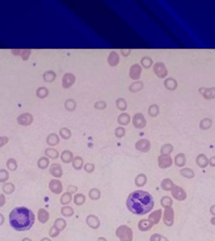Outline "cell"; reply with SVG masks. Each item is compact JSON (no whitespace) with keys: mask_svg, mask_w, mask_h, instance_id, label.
<instances>
[{"mask_svg":"<svg viewBox=\"0 0 215 241\" xmlns=\"http://www.w3.org/2000/svg\"><path fill=\"white\" fill-rule=\"evenodd\" d=\"M5 222V217L3 216V214L0 213V226L3 224Z\"/></svg>","mask_w":215,"mask_h":241,"instance_id":"obj_58","label":"cell"},{"mask_svg":"<svg viewBox=\"0 0 215 241\" xmlns=\"http://www.w3.org/2000/svg\"><path fill=\"white\" fill-rule=\"evenodd\" d=\"M76 81V77L72 73H65L62 79V85L65 89L70 87Z\"/></svg>","mask_w":215,"mask_h":241,"instance_id":"obj_6","label":"cell"},{"mask_svg":"<svg viewBox=\"0 0 215 241\" xmlns=\"http://www.w3.org/2000/svg\"><path fill=\"white\" fill-rule=\"evenodd\" d=\"M212 126V120L209 118H204L202 119L199 124V127L203 130L209 129Z\"/></svg>","mask_w":215,"mask_h":241,"instance_id":"obj_30","label":"cell"},{"mask_svg":"<svg viewBox=\"0 0 215 241\" xmlns=\"http://www.w3.org/2000/svg\"><path fill=\"white\" fill-rule=\"evenodd\" d=\"M56 78V73L52 70H48L43 74V78L46 83H52Z\"/></svg>","mask_w":215,"mask_h":241,"instance_id":"obj_22","label":"cell"},{"mask_svg":"<svg viewBox=\"0 0 215 241\" xmlns=\"http://www.w3.org/2000/svg\"><path fill=\"white\" fill-rule=\"evenodd\" d=\"M33 212L25 207L13 209L9 215V224L17 231H26L31 228L35 223Z\"/></svg>","mask_w":215,"mask_h":241,"instance_id":"obj_2","label":"cell"},{"mask_svg":"<svg viewBox=\"0 0 215 241\" xmlns=\"http://www.w3.org/2000/svg\"><path fill=\"white\" fill-rule=\"evenodd\" d=\"M36 95L37 96L41 99H44L48 96L49 95V90L45 87H39L37 90V92H36Z\"/></svg>","mask_w":215,"mask_h":241,"instance_id":"obj_36","label":"cell"},{"mask_svg":"<svg viewBox=\"0 0 215 241\" xmlns=\"http://www.w3.org/2000/svg\"><path fill=\"white\" fill-rule=\"evenodd\" d=\"M106 102L104 101H99L96 102L94 104V107L99 110L104 109L106 107Z\"/></svg>","mask_w":215,"mask_h":241,"instance_id":"obj_50","label":"cell"},{"mask_svg":"<svg viewBox=\"0 0 215 241\" xmlns=\"http://www.w3.org/2000/svg\"><path fill=\"white\" fill-rule=\"evenodd\" d=\"M142 69L138 64H135L131 66L129 71V75L130 78L134 80H138L140 77Z\"/></svg>","mask_w":215,"mask_h":241,"instance_id":"obj_10","label":"cell"},{"mask_svg":"<svg viewBox=\"0 0 215 241\" xmlns=\"http://www.w3.org/2000/svg\"><path fill=\"white\" fill-rule=\"evenodd\" d=\"M172 181L169 178H165L161 182V188L165 191H170L174 187Z\"/></svg>","mask_w":215,"mask_h":241,"instance_id":"obj_28","label":"cell"},{"mask_svg":"<svg viewBox=\"0 0 215 241\" xmlns=\"http://www.w3.org/2000/svg\"><path fill=\"white\" fill-rule=\"evenodd\" d=\"M162 216V210L159 209L152 212L150 215L149 219L150 220V222L154 224H157L159 222Z\"/></svg>","mask_w":215,"mask_h":241,"instance_id":"obj_25","label":"cell"},{"mask_svg":"<svg viewBox=\"0 0 215 241\" xmlns=\"http://www.w3.org/2000/svg\"><path fill=\"white\" fill-rule=\"evenodd\" d=\"M49 219V212L44 209H41L39 210L38 212V220L42 224H45L46 223Z\"/></svg>","mask_w":215,"mask_h":241,"instance_id":"obj_21","label":"cell"},{"mask_svg":"<svg viewBox=\"0 0 215 241\" xmlns=\"http://www.w3.org/2000/svg\"><path fill=\"white\" fill-rule=\"evenodd\" d=\"M73 154L70 151H64L61 154V159L63 162L69 163L73 161Z\"/></svg>","mask_w":215,"mask_h":241,"instance_id":"obj_27","label":"cell"},{"mask_svg":"<svg viewBox=\"0 0 215 241\" xmlns=\"http://www.w3.org/2000/svg\"><path fill=\"white\" fill-rule=\"evenodd\" d=\"M8 179H9V172L5 169L0 170V182L5 183Z\"/></svg>","mask_w":215,"mask_h":241,"instance_id":"obj_46","label":"cell"},{"mask_svg":"<svg viewBox=\"0 0 215 241\" xmlns=\"http://www.w3.org/2000/svg\"><path fill=\"white\" fill-rule=\"evenodd\" d=\"M159 113V107L157 104H152L149 106L148 109V114L150 116L155 117Z\"/></svg>","mask_w":215,"mask_h":241,"instance_id":"obj_33","label":"cell"},{"mask_svg":"<svg viewBox=\"0 0 215 241\" xmlns=\"http://www.w3.org/2000/svg\"><path fill=\"white\" fill-rule=\"evenodd\" d=\"M115 134L117 138H121L125 135V130L123 127L120 126L115 130Z\"/></svg>","mask_w":215,"mask_h":241,"instance_id":"obj_49","label":"cell"},{"mask_svg":"<svg viewBox=\"0 0 215 241\" xmlns=\"http://www.w3.org/2000/svg\"><path fill=\"white\" fill-rule=\"evenodd\" d=\"M171 191L173 197L178 201H183L187 197V194L184 190L178 185H174Z\"/></svg>","mask_w":215,"mask_h":241,"instance_id":"obj_3","label":"cell"},{"mask_svg":"<svg viewBox=\"0 0 215 241\" xmlns=\"http://www.w3.org/2000/svg\"><path fill=\"white\" fill-rule=\"evenodd\" d=\"M50 173L57 178H59L62 175V170L59 164L54 163L50 166Z\"/></svg>","mask_w":215,"mask_h":241,"instance_id":"obj_15","label":"cell"},{"mask_svg":"<svg viewBox=\"0 0 215 241\" xmlns=\"http://www.w3.org/2000/svg\"><path fill=\"white\" fill-rule=\"evenodd\" d=\"M180 174L183 177L186 178H189V179L193 178L195 175L194 171L189 168H184L181 170Z\"/></svg>","mask_w":215,"mask_h":241,"instance_id":"obj_29","label":"cell"},{"mask_svg":"<svg viewBox=\"0 0 215 241\" xmlns=\"http://www.w3.org/2000/svg\"><path fill=\"white\" fill-rule=\"evenodd\" d=\"M86 198L84 195L83 194H77L74 196V203L78 206H81L83 205L85 202Z\"/></svg>","mask_w":215,"mask_h":241,"instance_id":"obj_45","label":"cell"},{"mask_svg":"<svg viewBox=\"0 0 215 241\" xmlns=\"http://www.w3.org/2000/svg\"><path fill=\"white\" fill-rule=\"evenodd\" d=\"M59 134L64 139H68L71 136V132L67 128H61L59 131Z\"/></svg>","mask_w":215,"mask_h":241,"instance_id":"obj_44","label":"cell"},{"mask_svg":"<svg viewBox=\"0 0 215 241\" xmlns=\"http://www.w3.org/2000/svg\"><path fill=\"white\" fill-rule=\"evenodd\" d=\"M209 164L212 167H215V156L211 157L209 160Z\"/></svg>","mask_w":215,"mask_h":241,"instance_id":"obj_54","label":"cell"},{"mask_svg":"<svg viewBox=\"0 0 215 241\" xmlns=\"http://www.w3.org/2000/svg\"><path fill=\"white\" fill-rule=\"evenodd\" d=\"M6 204V198L4 194H0V207H2Z\"/></svg>","mask_w":215,"mask_h":241,"instance_id":"obj_53","label":"cell"},{"mask_svg":"<svg viewBox=\"0 0 215 241\" xmlns=\"http://www.w3.org/2000/svg\"><path fill=\"white\" fill-rule=\"evenodd\" d=\"M117 121L120 125L127 126L130 122V116L127 113H122L118 116Z\"/></svg>","mask_w":215,"mask_h":241,"instance_id":"obj_20","label":"cell"},{"mask_svg":"<svg viewBox=\"0 0 215 241\" xmlns=\"http://www.w3.org/2000/svg\"><path fill=\"white\" fill-rule=\"evenodd\" d=\"M8 142V138L7 136H0V148H2Z\"/></svg>","mask_w":215,"mask_h":241,"instance_id":"obj_52","label":"cell"},{"mask_svg":"<svg viewBox=\"0 0 215 241\" xmlns=\"http://www.w3.org/2000/svg\"><path fill=\"white\" fill-rule=\"evenodd\" d=\"M71 200H72V196H71L70 193H69V192H67V193H65L61 196L60 202H61L62 204L65 205V204H67L70 203Z\"/></svg>","mask_w":215,"mask_h":241,"instance_id":"obj_47","label":"cell"},{"mask_svg":"<svg viewBox=\"0 0 215 241\" xmlns=\"http://www.w3.org/2000/svg\"><path fill=\"white\" fill-rule=\"evenodd\" d=\"M211 224L213 225H215V217H213L211 219Z\"/></svg>","mask_w":215,"mask_h":241,"instance_id":"obj_59","label":"cell"},{"mask_svg":"<svg viewBox=\"0 0 215 241\" xmlns=\"http://www.w3.org/2000/svg\"><path fill=\"white\" fill-rule=\"evenodd\" d=\"M174 212L172 208V207L165 208L164 214V217H163V220L165 224L169 227L172 226L174 223Z\"/></svg>","mask_w":215,"mask_h":241,"instance_id":"obj_7","label":"cell"},{"mask_svg":"<svg viewBox=\"0 0 215 241\" xmlns=\"http://www.w3.org/2000/svg\"><path fill=\"white\" fill-rule=\"evenodd\" d=\"M61 213L65 217H70L73 215L74 210L72 207L69 206H65L62 208Z\"/></svg>","mask_w":215,"mask_h":241,"instance_id":"obj_43","label":"cell"},{"mask_svg":"<svg viewBox=\"0 0 215 241\" xmlns=\"http://www.w3.org/2000/svg\"><path fill=\"white\" fill-rule=\"evenodd\" d=\"M45 154L52 159H56L59 157V152L55 149L47 148L45 151Z\"/></svg>","mask_w":215,"mask_h":241,"instance_id":"obj_40","label":"cell"},{"mask_svg":"<svg viewBox=\"0 0 215 241\" xmlns=\"http://www.w3.org/2000/svg\"><path fill=\"white\" fill-rule=\"evenodd\" d=\"M89 195V197L92 200H98L100 197L101 193H100L99 190H98L96 188H93V189L90 190Z\"/></svg>","mask_w":215,"mask_h":241,"instance_id":"obj_48","label":"cell"},{"mask_svg":"<svg viewBox=\"0 0 215 241\" xmlns=\"http://www.w3.org/2000/svg\"><path fill=\"white\" fill-rule=\"evenodd\" d=\"M64 106L67 111L72 112V111H74L76 109L77 106V103L74 99H69L65 101Z\"/></svg>","mask_w":215,"mask_h":241,"instance_id":"obj_24","label":"cell"},{"mask_svg":"<svg viewBox=\"0 0 215 241\" xmlns=\"http://www.w3.org/2000/svg\"><path fill=\"white\" fill-rule=\"evenodd\" d=\"M3 191L7 195H10L15 191V187L12 183H6L3 186Z\"/></svg>","mask_w":215,"mask_h":241,"instance_id":"obj_31","label":"cell"},{"mask_svg":"<svg viewBox=\"0 0 215 241\" xmlns=\"http://www.w3.org/2000/svg\"><path fill=\"white\" fill-rule=\"evenodd\" d=\"M132 123L133 126L138 129H142L147 125L146 119L141 113H136L133 117Z\"/></svg>","mask_w":215,"mask_h":241,"instance_id":"obj_4","label":"cell"},{"mask_svg":"<svg viewBox=\"0 0 215 241\" xmlns=\"http://www.w3.org/2000/svg\"><path fill=\"white\" fill-rule=\"evenodd\" d=\"M161 205L163 207L168 208L171 207L172 205V200L168 196H164L161 199Z\"/></svg>","mask_w":215,"mask_h":241,"instance_id":"obj_39","label":"cell"},{"mask_svg":"<svg viewBox=\"0 0 215 241\" xmlns=\"http://www.w3.org/2000/svg\"><path fill=\"white\" fill-rule=\"evenodd\" d=\"M107 60L110 66L115 67L120 62V56L115 51H112L110 53Z\"/></svg>","mask_w":215,"mask_h":241,"instance_id":"obj_13","label":"cell"},{"mask_svg":"<svg viewBox=\"0 0 215 241\" xmlns=\"http://www.w3.org/2000/svg\"><path fill=\"white\" fill-rule=\"evenodd\" d=\"M84 170L86 172H88V173H91L94 171V165L93 164H91V163H88L85 165L84 167Z\"/></svg>","mask_w":215,"mask_h":241,"instance_id":"obj_51","label":"cell"},{"mask_svg":"<svg viewBox=\"0 0 215 241\" xmlns=\"http://www.w3.org/2000/svg\"><path fill=\"white\" fill-rule=\"evenodd\" d=\"M147 182V177L145 175L140 174L135 179V183L137 187H143Z\"/></svg>","mask_w":215,"mask_h":241,"instance_id":"obj_38","label":"cell"},{"mask_svg":"<svg viewBox=\"0 0 215 241\" xmlns=\"http://www.w3.org/2000/svg\"><path fill=\"white\" fill-rule=\"evenodd\" d=\"M173 151V146L170 144H166L161 148V154L164 155H170Z\"/></svg>","mask_w":215,"mask_h":241,"instance_id":"obj_42","label":"cell"},{"mask_svg":"<svg viewBox=\"0 0 215 241\" xmlns=\"http://www.w3.org/2000/svg\"><path fill=\"white\" fill-rule=\"evenodd\" d=\"M7 167L11 172L16 171L18 168V165L16 160L13 158H10L7 162Z\"/></svg>","mask_w":215,"mask_h":241,"instance_id":"obj_35","label":"cell"},{"mask_svg":"<svg viewBox=\"0 0 215 241\" xmlns=\"http://www.w3.org/2000/svg\"><path fill=\"white\" fill-rule=\"evenodd\" d=\"M209 211H210V213L215 216V205H213L211 207H210V209H209Z\"/></svg>","mask_w":215,"mask_h":241,"instance_id":"obj_57","label":"cell"},{"mask_svg":"<svg viewBox=\"0 0 215 241\" xmlns=\"http://www.w3.org/2000/svg\"><path fill=\"white\" fill-rule=\"evenodd\" d=\"M196 163L200 168H204L209 165V160L205 154H200L196 157Z\"/></svg>","mask_w":215,"mask_h":241,"instance_id":"obj_14","label":"cell"},{"mask_svg":"<svg viewBox=\"0 0 215 241\" xmlns=\"http://www.w3.org/2000/svg\"><path fill=\"white\" fill-rule=\"evenodd\" d=\"M200 93L207 99H210L215 97V88H201L199 89Z\"/></svg>","mask_w":215,"mask_h":241,"instance_id":"obj_16","label":"cell"},{"mask_svg":"<svg viewBox=\"0 0 215 241\" xmlns=\"http://www.w3.org/2000/svg\"><path fill=\"white\" fill-rule=\"evenodd\" d=\"M164 86L169 91H174L177 87V83L174 78L169 77L165 80Z\"/></svg>","mask_w":215,"mask_h":241,"instance_id":"obj_19","label":"cell"},{"mask_svg":"<svg viewBox=\"0 0 215 241\" xmlns=\"http://www.w3.org/2000/svg\"><path fill=\"white\" fill-rule=\"evenodd\" d=\"M59 141H60L59 137L55 133H51L47 138V144L52 146L57 145L59 143Z\"/></svg>","mask_w":215,"mask_h":241,"instance_id":"obj_23","label":"cell"},{"mask_svg":"<svg viewBox=\"0 0 215 241\" xmlns=\"http://www.w3.org/2000/svg\"><path fill=\"white\" fill-rule=\"evenodd\" d=\"M83 165V160L81 157L77 156L73 161V166L76 170H80Z\"/></svg>","mask_w":215,"mask_h":241,"instance_id":"obj_41","label":"cell"},{"mask_svg":"<svg viewBox=\"0 0 215 241\" xmlns=\"http://www.w3.org/2000/svg\"><path fill=\"white\" fill-rule=\"evenodd\" d=\"M49 159L45 156L41 157L38 161V167L41 169H46L49 165Z\"/></svg>","mask_w":215,"mask_h":241,"instance_id":"obj_34","label":"cell"},{"mask_svg":"<svg viewBox=\"0 0 215 241\" xmlns=\"http://www.w3.org/2000/svg\"><path fill=\"white\" fill-rule=\"evenodd\" d=\"M49 188L53 193L59 194L62 192V185L59 180H52L49 183Z\"/></svg>","mask_w":215,"mask_h":241,"instance_id":"obj_12","label":"cell"},{"mask_svg":"<svg viewBox=\"0 0 215 241\" xmlns=\"http://www.w3.org/2000/svg\"><path fill=\"white\" fill-rule=\"evenodd\" d=\"M154 201L152 195L145 191L136 190L132 192L127 201V207L133 214L145 215L154 207Z\"/></svg>","mask_w":215,"mask_h":241,"instance_id":"obj_1","label":"cell"},{"mask_svg":"<svg viewBox=\"0 0 215 241\" xmlns=\"http://www.w3.org/2000/svg\"><path fill=\"white\" fill-rule=\"evenodd\" d=\"M153 70L155 75L159 78H164L167 75V69L162 62H156L154 67Z\"/></svg>","mask_w":215,"mask_h":241,"instance_id":"obj_5","label":"cell"},{"mask_svg":"<svg viewBox=\"0 0 215 241\" xmlns=\"http://www.w3.org/2000/svg\"><path fill=\"white\" fill-rule=\"evenodd\" d=\"M22 241H31V239H30L29 238H27V237H26V238H24V239H23Z\"/></svg>","mask_w":215,"mask_h":241,"instance_id":"obj_60","label":"cell"},{"mask_svg":"<svg viewBox=\"0 0 215 241\" xmlns=\"http://www.w3.org/2000/svg\"><path fill=\"white\" fill-rule=\"evenodd\" d=\"M175 165L178 167H183L186 163V158L184 154L179 153L174 158Z\"/></svg>","mask_w":215,"mask_h":241,"instance_id":"obj_17","label":"cell"},{"mask_svg":"<svg viewBox=\"0 0 215 241\" xmlns=\"http://www.w3.org/2000/svg\"><path fill=\"white\" fill-rule=\"evenodd\" d=\"M116 106L120 111H125L127 108V102L123 98H118L116 101Z\"/></svg>","mask_w":215,"mask_h":241,"instance_id":"obj_37","label":"cell"},{"mask_svg":"<svg viewBox=\"0 0 215 241\" xmlns=\"http://www.w3.org/2000/svg\"><path fill=\"white\" fill-rule=\"evenodd\" d=\"M121 52H122V54H123V56L127 57V56H128L129 54H130L131 50H122Z\"/></svg>","mask_w":215,"mask_h":241,"instance_id":"obj_56","label":"cell"},{"mask_svg":"<svg viewBox=\"0 0 215 241\" xmlns=\"http://www.w3.org/2000/svg\"><path fill=\"white\" fill-rule=\"evenodd\" d=\"M12 53L16 55H20L22 57L23 60H26L28 59L31 51L30 50H13Z\"/></svg>","mask_w":215,"mask_h":241,"instance_id":"obj_26","label":"cell"},{"mask_svg":"<svg viewBox=\"0 0 215 241\" xmlns=\"http://www.w3.org/2000/svg\"><path fill=\"white\" fill-rule=\"evenodd\" d=\"M33 116L30 113H24L17 117V122L20 125L27 126L33 122Z\"/></svg>","mask_w":215,"mask_h":241,"instance_id":"obj_8","label":"cell"},{"mask_svg":"<svg viewBox=\"0 0 215 241\" xmlns=\"http://www.w3.org/2000/svg\"><path fill=\"white\" fill-rule=\"evenodd\" d=\"M78 190V188L74 187V186H70L68 190L69 192L70 193H74L76 191V190Z\"/></svg>","mask_w":215,"mask_h":241,"instance_id":"obj_55","label":"cell"},{"mask_svg":"<svg viewBox=\"0 0 215 241\" xmlns=\"http://www.w3.org/2000/svg\"><path fill=\"white\" fill-rule=\"evenodd\" d=\"M140 62H141V65L145 69H149L150 67H152V65L153 64L152 59L150 57H148V56L143 57L141 59Z\"/></svg>","mask_w":215,"mask_h":241,"instance_id":"obj_32","label":"cell"},{"mask_svg":"<svg viewBox=\"0 0 215 241\" xmlns=\"http://www.w3.org/2000/svg\"><path fill=\"white\" fill-rule=\"evenodd\" d=\"M143 86H144V84H143V82L140 81V80H138V81H135L132 83L130 85L128 89L131 92L136 93L141 91L143 88Z\"/></svg>","mask_w":215,"mask_h":241,"instance_id":"obj_18","label":"cell"},{"mask_svg":"<svg viewBox=\"0 0 215 241\" xmlns=\"http://www.w3.org/2000/svg\"><path fill=\"white\" fill-rule=\"evenodd\" d=\"M159 167L162 168H167L172 165V159L170 155L161 154L158 158Z\"/></svg>","mask_w":215,"mask_h":241,"instance_id":"obj_9","label":"cell"},{"mask_svg":"<svg viewBox=\"0 0 215 241\" xmlns=\"http://www.w3.org/2000/svg\"><path fill=\"white\" fill-rule=\"evenodd\" d=\"M150 143L146 139H141L136 143V149L141 152H147L150 148Z\"/></svg>","mask_w":215,"mask_h":241,"instance_id":"obj_11","label":"cell"}]
</instances>
